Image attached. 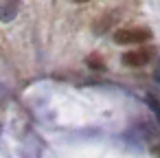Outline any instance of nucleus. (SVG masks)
Listing matches in <instances>:
<instances>
[{
  "mask_svg": "<svg viewBox=\"0 0 160 158\" xmlns=\"http://www.w3.org/2000/svg\"><path fill=\"white\" fill-rule=\"evenodd\" d=\"M147 40H151V31L149 29H142V27L114 31V42L116 44H123V46H127V44H142Z\"/></svg>",
  "mask_w": 160,
  "mask_h": 158,
  "instance_id": "1",
  "label": "nucleus"
},
{
  "mask_svg": "<svg viewBox=\"0 0 160 158\" xmlns=\"http://www.w3.org/2000/svg\"><path fill=\"white\" fill-rule=\"evenodd\" d=\"M153 46H145V48H136V51H127L123 57H121V62L125 64V66H132V68H138V66H145L151 57H153Z\"/></svg>",
  "mask_w": 160,
  "mask_h": 158,
  "instance_id": "2",
  "label": "nucleus"
},
{
  "mask_svg": "<svg viewBox=\"0 0 160 158\" xmlns=\"http://www.w3.org/2000/svg\"><path fill=\"white\" fill-rule=\"evenodd\" d=\"M20 11V0H0V22H11Z\"/></svg>",
  "mask_w": 160,
  "mask_h": 158,
  "instance_id": "3",
  "label": "nucleus"
},
{
  "mask_svg": "<svg viewBox=\"0 0 160 158\" xmlns=\"http://www.w3.org/2000/svg\"><path fill=\"white\" fill-rule=\"evenodd\" d=\"M118 20V13L116 11H112V13H105V16H101L94 24H92V29H94V33L97 35H103V33H108L112 27H114V22Z\"/></svg>",
  "mask_w": 160,
  "mask_h": 158,
  "instance_id": "4",
  "label": "nucleus"
},
{
  "mask_svg": "<svg viewBox=\"0 0 160 158\" xmlns=\"http://www.w3.org/2000/svg\"><path fill=\"white\" fill-rule=\"evenodd\" d=\"M147 103H149V108L153 110V114H156V119H158V123H160V101H158V97L156 94H147Z\"/></svg>",
  "mask_w": 160,
  "mask_h": 158,
  "instance_id": "5",
  "label": "nucleus"
},
{
  "mask_svg": "<svg viewBox=\"0 0 160 158\" xmlns=\"http://www.w3.org/2000/svg\"><path fill=\"white\" fill-rule=\"evenodd\" d=\"M88 64H90V66H92L94 70H103V68H105V64H103V62H101V59H99L97 55H92V57H88Z\"/></svg>",
  "mask_w": 160,
  "mask_h": 158,
  "instance_id": "6",
  "label": "nucleus"
},
{
  "mask_svg": "<svg viewBox=\"0 0 160 158\" xmlns=\"http://www.w3.org/2000/svg\"><path fill=\"white\" fill-rule=\"evenodd\" d=\"M153 79L160 84V62H158V66H156V70H153Z\"/></svg>",
  "mask_w": 160,
  "mask_h": 158,
  "instance_id": "7",
  "label": "nucleus"
},
{
  "mask_svg": "<svg viewBox=\"0 0 160 158\" xmlns=\"http://www.w3.org/2000/svg\"><path fill=\"white\" fill-rule=\"evenodd\" d=\"M153 156H156V158H160V145H156V147H153Z\"/></svg>",
  "mask_w": 160,
  "mask_h": 158,
  "instance_id": "8",
  "label": "nucleus"
},
{
  "mask_svg": "<svg viewBox=\"0 0 160 158\" xmlns=\"http://www.w3.org/2000/svg\"><path fill=\"white\" fill-rule=\"evenodd\" d=\"M70 3H77V5H81V3H88V0H70Z\"/></svg>",
  "mask_w": 160,
  "mask_h": 158,
  "instance_id": "9",
  "label": "nucleus"
}]
</instances>
